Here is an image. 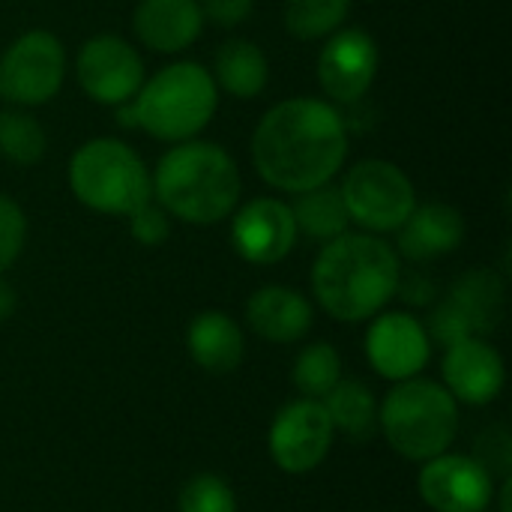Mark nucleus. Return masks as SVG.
<instances>
[{"label": "nucleus", "instance_id": "obj_26", "mask_svg": "<svg viewBox=\"0 0 512 512\" xmlns=\"http://www.w3.org/2000/svg\"><path fill=\"white\" fill-rule=\"evenodd\" d=\"M294 384L309 399H324L342 381V360L333 345L315 342L294 363Z\"/></svg>", "mask_w": 512, "mask_h": 512}, {"label": "nucleus", "instance_id": "obj_7", "mask_svg": "<svg viewBox=\"0 0 512 512\" xmlns=\"http://www.w3.org/2000/svg\"><path fill=\"white\" fill-rule=\"evenodd\" d=\"M339 192L351 222L375 234L399 231L417 207V189L411 177L387 159L357 162L345 174Z\"/></svg>", "mask_w": 512, "mask_h": 512}, {"label": "nucleus", "instance_id": "obj_17", "mask_svg": "<svg viewBox=\"0 0 512 512\" xmlns=\"http://www.w3.org/2000/svg\"><path fill=\"white\" fill-rule=\"evenodd\" d=\"M246 321L249 327L267 339V342H297L309 333L312 327V306L303 294L282 288V285H267L255 291L246 303Z\"/></svg>", "mask_w": 512, "mask_h": 512}, {"label": "nucleus", "instance_id": "obj_1", "mask_svg": "<svg viewBox=\"0 0 512 512\" xmlns=\"http://www.w3.org/2000/svg\"><path fill=\"white\" fill-rule=\"evenodd\" d=\"M348 156L342 114L321 99L297 96L273 105L252 135V162L264 183L306 192L330 183Z\"/></svg>", "mask_w": 512, "mask_h": 512}, {"label": "nucleus", "instance_id": "obj_8", "mask_svg": "<svg viewBox=\"0 0 512 512\" xmlns=\"http://www.w3.org/2000/svg\"><path fill=\"white\" fill-rule=\"evenodd\" d=\"M66 78L63 42L48 30L21 33L0 57V96L33 108L57 96Z\"/></svg>", "mask_w": 512, "mask_h": 512}, {"label": "nucleus", "instance_id": "obj_4", "mask_svg": "<svg viewBox=\"0 0 512 512\" xmlns=\"http://www.w3.org/2000/svg\"><path fill=\"white\" fill-rule=\"evenodd\" d=\"M219 87L213 75L192 60L171 63L141 84L132 102L117 105V120L126 129H144L159 141H189L216 114Z\"/></svg>", "mask_w": 512, "mask_h": 512}, {"label": "nucleus", "instance_id": "obj_23", "mask_svg": "<svg viewBox=\"0 0 512 512\" xmlns=\"http://www.w3.org/2000/svg\"><path fill=\"white\" fill-rule=\"evenodd\" d=\"M324 408L330 414L333 429H339L342 435H348L357 444L369 441L378 429V411H375L372 390L360 381H339L324 396Z\"/></svg>", "mask_w": 512, "mask_h": 512}, {"label": "nucleus", "instance_id": "obj_5", "mask_svg": "<svg viewBox=\"0 0 512 512\" xmlns=\"http://www.w3.org/2000/svg\"><path fill=\"white\" fill-rule=\"evenodd\" d=\"M72 195L105 216H129L153 198L144 159L117 138H93L69 159Z\"/></svg>", "mask_w": 512, "mask_h": 512}, {"label": "nucleus", "instance_id": "obj_14", "mask_svg": "<svg viewBox=\"0 0 512 512\" xmlns=\"http://www.w3.org/2000/svg\"><path fill=\"white\" fill-rule=\"evenodd\" d=\"M366 354L378 375L408 381L429 363V333L417 318L405 312H390L369 327Z\"/></svg>", "mask_w": 512, "mask_h": 512}, {"label": "nucleus", "instance_id": "obj_19", "mask_svg": "<svg viewBox=\"0 0 512 512\" xmlns=\"http://www.w3.org/2000/svg\"><path fill=\"white\" fill-rule=\"evenodd\" d=\"M447 303L465 321L471 336H486L504 318L507 291H504V282H501L498 273H492V270H471V273H465L453 285Z\"/></svg>", "mask_w": 512, "mask_h": 512}, {"label": "nucleus", "instance_id": "obj_24", "mask_svg": "<svg viewBox=\"0 0 512 512\" xmlns=\"http://www.w3.org/2000/svg\"><path fill=\"white\" fill-rule=\"evenodd\" d=\"M48 150V135L42 123L18 108L0 111V156L27 168L36 165Z\"/></svg>", "mask_w": 512, "mask_h": 512}, {"label": "nucleus", "instance_id": "obj_2", "mask_svg": "<svg viewBox=\"0 0 512 512\" xmlns=\"http://www.w3.org/2000/svg\"><path fill=\"white\" fill-rule=\"evenodd\" d=\"M399 255L372 234H342L324 243L312 267V291L324 312L339 321H366L396 294Z\"/></svg>", "mask_w": 512, "mask_h": 512}, {"label": "nucleus", "instance_id": "obj_30", "mask_svg": "<svg viewBox=\"0 0 512 512\" xmlns=\"http://www.w3.org/2000/svg\"><path fill=\"white\" fill-rule=\"evenodd\" d=\"M255 9V0H201V12L216 27H237Z\"/></svg>", "mask_w": 512, "mask_h": 512}, {"label": "nucleus", "instance_id": "obj_9", "mask_svg": "<svg viewBox=\"0 0 512 512\" xmlns=\"http://www.w3.org/2000/svg\"><path fill=\"white\" fill-rule=\"evenodd\" d=\"M75 75L81 90L99 105H126L144 84L141 54L120 36L102 33L81 45L75 60Z\"/></svg>", "mask_w": 512, "mask_h": 512}, {"label": "nucleus", "instance_id": "obj_25", "mask_svg": "<svg viewBox=\"0 0 512 512\" xmlns=\"http://www.w3.org/2000/svg\"><path fill=\"white\" fill-rule=\"evenodd\" d=\"M351 0H288L285 3V30L303 42L330 36L348 18Z\"/></svg>", "mask_w": 512, "mask_h": 512}, {"label": "nucleus", "instance_id": "obj_6", "mask_svg": "<svg viewBox=\"0 0 512 512\" xmlns=\"http://www.w3.org/2000/svg\"><path fill=\"white\" fill-rule=\"evenodd\" d=\"M390 447L414 462L441 456L459 432V408L447 387L408 378L381 405L378 417Z\"/></svg>", "mask_w": 512, "mask_h": 512}, {"label": "nucleus", "instance_id": "obj_3", "mask_svg": "<svg viewBox=\"0 0 512 512\" xmlns=\"http://www.w3.org/2000/svg\"><path fill=\"white\" fill-rule=\"evenodd\" d=\"M156 204L189 225H216L240 201V168L231 153L213 141L174 144L150 174Z\"/></svg>", "mask_w": 512, "mask_h": 512}, {"label": "nucleus", "instance_id": "obj_18", "mask_svg": "<svg viewBox=\"0 0 512 512\" xmlns=\"http://www.w3.org/2000/svg\"><path fill=\"white\" fill-rule=\"evenodd\" d=\"M465 240V219L450 204H423L399 228V252L411 261L450 255Z\"/></svg>", "mask_w": 512, "mask_h": 512}, {"label": "nucleus", "instance_id": "obj_21", "mask_svg": "<svg viewBox=\"0 0 512 512\" xmlns=\"http://www.w3.org/2000/svg\"><path fill=\"white\" fill-rule=\"evenodd\" d=\"M213 81L234 99H255L270 81L267 54L249 39H228L216 51Z\"/></svg>", "mask_w": 512, "mask_h": 512}, {"label": "nucleus", "instance_id": "obj_31", "mask_svg": "<svg viewBox=\"0 0 512 512\" xmlns=\"http://www.w3.org/2000/svg\"><path fill=\"white\" fill-rule=\"evenodd\" d=\"M396 294H402L408 303H417V306H426L432 297H435V288H432V282L426 279V276H411V279H399V288H396Z\"/></svg>", "mask_w": 512, "mask_h": 512}, {"label": "nucleus", "instance_id": "obj_11", "mask_svg": "<svg viewBox=\"0 0 512 512\" xmlns=\"http://www.w3.org/2000/svg\"><path fill=\"white\" fill-rule=\"evenodd\" d=\"M420 495L438 512H483L495 495L492 471L471 456H435L420 471Z\"/></svg>", "mask_w": 512, "mask_h": 512}, {"label": "nucleus", "instance_id": "obj_27", "mask_svg": "<svg viewBox=\"0 0 512 512\" xmlns=\"http://www.w3.org/2000/svg\"><path fill=\"white\" fill-rule=\"evenodd\" d=\"M180 512H237V501L225 480L198 474L180 492Z\"/></svg>", "mask_w": 512, "mask_h": 512}, {"label": "nucleus", "instance_id": "obj_28", "mask_svg": "<svg viewBox=\"0 0 512 512\" xmlns=\"http://www.w3.org/2000/svg\"><path fill=\"white\" fill-rule=\"evenodd\" d=\"M24 240H27L24 210L9 195H0V273H6L18 261Z\"/></svg>", "mask_w": 512, "mask_h": 512}, {"label": "nucleus", "instance_id": "obj_15", "mask_svg": "<svg viewBox=\"0 0 512 512\" xmlns=\"http://www.w3.org/2000/svg\"><path fill=\"white\" fill-rule=\"evenodd\" d=\"M504 360L480 336L462 339L447 348L444 381L453 399L465 405H489L504 390Z\"/></svg>", "mask_w": 512, "mask_h": 512}, {"label": "nucleus", "instance_id": "obj_16", "mask_svg": "<svg viewBox=\"0 0 512 512\" xmlns=\"http://www.w3.org/2000/svg\"><path fill=\"white\" fill-rule=\"evenodd\" d=\"M135 36L159 54H177L195 45L204 30L198 0H141L132 15Z\"/></svg>", "mask_w": 512, "mask_h": 512}, {"label": "nucleus", "instance_id": "obj_13", "mask_svg": "<svg viewBox=\"0 0 512 512\" xmlns=\"http://www.w3.org/2000/svg\"><path fill=\"white\" fill-rule=\"evenodd\" d=\"M231 240L249 264H279L297 243L291 204L279 198H255L243 204L231 222Z\"/></svg>", "mask_w": 512, "mask_h": 512}, {"label": "nucleus", "instance_id": "obj_32", "mask_svg": "<svg viewBox=\"0 0 512 512\" xmlns=\"http://www.w3.org/2000/svg\"><path fill=\"white\" fill-rule=\"evenodd\" d=\"M15 306H18V297H15V288L9 282L0 279V321L12 318L15 315Z\"/></svg>", "mask_w": 512, "mask_h": 512}, {"label": "nucleus", "instance_id": "obj_12", "mask_svg": "<svg viewBox=\"0 0 512 512\" xmlns=\"http://www.w3.org/2000/svg\"><path fill=\"white\" fill-rule=\"evenodd\" d=\"M378 75V45L363 30H336L318 54V84L336 102H357Z\"/></svg>", "mask_w": 512, "mask_h": 512}, {"label": "nucleus", "instance_id": "obj_22", "mask_svg": "<svg viewBox=\"0 0 512 512\" xmlns=\"http://www.w3.org/2000/svg\"><path fill=\"white\" fill-rule=\"evenodd\" d=\"M291 213H294L297 231H303L306 237L321 240V243L342 237L348 231V222H351L345 201H342V192L330 183L297 192Z\"/></svg>", "mask_w": 512, "mask_h": 512}, {"label": "nucleus", "instance_id": "obj_33", "mask_svg": "<svg viewBox=\"0 0 512 512\" xmlns=\"http://www.w3.org/2000/svg\"><path fill=\"white\" fill-rule=\"evenodd\" d=\"M510 495H512V483L510 480H504V486H501V512H510Z\"/></svg>", "mask_w": 512, "mask_h": 512}, {"label": "nucleus", "instance_id": "obj_10", "mask_svg": "<svg viewBox=\"0 0 512 512\" xmlns=\"http://www.w3.org/2000/svg\"><path fill=\"white\" fill-rule=\"evenodd\" d=\"M333 423L321 399H300L279 411L270 426V456L285 474L315 471L333 444Z\"/></svg>", "mask_w": 512, "mask_h": 512}, {"label": "nucleus", "instance_id": "obj_29", "mask_svg": "<svg viewBox=\"0 0 512 512\" xmlns=\"http://www.w3.org/2000/svg\"><path fill=\"white\" fill-rule=\"evenodd\" d=\"M129 231L141 246H162L171 237V216L150 198L129 213Z\"/></svg>", "mask_w": 512, "mask_h": 512}, {"label": "nucleus", "instance_id": "obj_20", "mask_svg": "<svg viewBox=\"0 0 512 512\" xmlns=\"http://www.w3.org/2000/svg\"><path fill=\"white\" fill-rule=\"evenodd\" d=\"M189 354L210 375H228L243 360V333L222 312H201L189 327Z\"/></svg>", "mask_w": 512, "mask_h": 512}]
</instances>
